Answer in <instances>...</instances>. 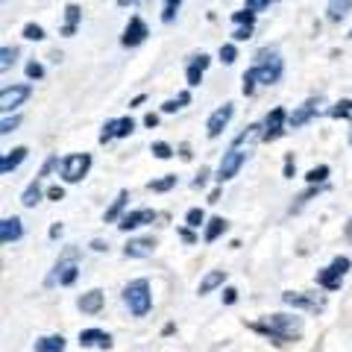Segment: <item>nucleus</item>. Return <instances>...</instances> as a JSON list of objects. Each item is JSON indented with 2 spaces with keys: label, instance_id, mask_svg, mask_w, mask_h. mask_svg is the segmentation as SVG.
<instances>
[{
  "label": "nucleus",
  "instance_id": "obj_22",
  "mask_svg": "<svg viewBox=\"0 0 352 352\" xmlns=\"http://www.w3.org/2000/svg\"><path fill=\"white\" fill-rule=\"evenodd\" d=\"M76 305H80V311H85V314H97L103 308V291H88V294H82Z\"/></svg>",
  "mask_w": 352,
  "mask_h": 352
},
{
  "label": "nucleus",
  "instance_id": "obj_39",
  "mask_svg": "<svg viewBox=\"0 0 352 352\" xmlns=\"http://www.w3.org/2000/svg\"><path fill=\"white\" fill-rule=\"evenodd\" d=\"M232 21L238 27H244V24H256V12H250V9H241V12H232Z\"/></svg>",
  "mask_w": 352,
  "mask_h": 352
},
{
  "label": "nucleus",
  "instance_id": "obj_49",
  "mask_svg": "<svg viewBox=\"0 0 352 352\" xmlns=\"http://www.w3.org/2000/svg\"><path fill=\"white\" fill-rule=\"evenodd\" d=\"M179 238L185 241V244H194V241H197V238H194V232H191V229H179Z\"/></svg>",
  "mask_w": 352,
  "mask_h": 352
},
{
  "label": "nucleus",
  "instance_id": "obj_5",
  "mask_svg": "<svg viewBox=\"0 0 352 352\" xmlns=\"http://www.w3.org/2000/svg\"><path fill=\"white\" fill-rule=\"evenodd\" d=\"M349 270V258L346 256H338L329 267H323L320 273H317V285H323L326 291H338L340 285H344V276Z\"/></svg>",
  "mask_w": 352,
  "mask_h": 352
},
{
  "label": "nucleus",
  "instance_id": "obj_55",
  "mask_svg": "<svg viewBox=\"0 0 352 352\" xmlns=\"http://www.w3.org/2000/svg\"><path fill=\"white\" fill-rule=\"evenodd\" d=\"M135 3H138V0H118V6H120V9H126V6H135Z\"/></svg>",
  "mask_w": 352,
  "mask_h": 352
},
{
  "label": "nucleus",
  "instance_id": "obj_15",
  "mask_svg": "<svg viewBox=\"0 0 352 352\" xmlns=\"http://www.w3.org/2000/svg\"><path fill=\"white\" fill-rule=\"evenodd\" d=\"M153 250H156V241L153 238H132L124 250V256L126 258H147V256H153Z\"/></svg>",
  "mask_w": 352,
  "mask_h": 352
},
{
  "label": "nucleus",
  "instance_id": "obj_56",
  "mask_svg": "<svg viewBox=\"0 0 352 352\" xmlns=\"http://www.w3.org/2000/svg\"><path fill=\"white\" fill-rule=\"evenodd\" d=\"M220 200V188H214L212 194H208V203H217Z\"/></svg>",
  "mask_w": 352,
  "mask_h": 352
},
{
  "label": "nucleus",
  "instance_id": "obj_17",
  "mask_svg": "<svg viewBox=\"0 0 352 352\" xmlns=\"http://www.w3.org/2000/svg\"><path fill=\"white\" fill-rule=\"evenodd\" d=\"M30 156V150L27 147H15V150H6L3 153V159H0V173L9 176L15 168H21V162H24Z\"/></svg>",
  "mask_w": 352,
  "mask_h": 352
},
{
  "label": "nucleus",
  "instance_id": "obj_6",
  "mask_svg": "<svg viewBox=\"0 0 352 352\" xmlns=\"http://www.w3.org/2000/svg\"><path fill=\"white\" fill-rule=\"evenodd\" d=\"M247 156H250V153L247 150H238V147L223 153V159H220V164H217V176H214V179L217 182H226V179H232V176H238V170L244 168Z\"/></svg>",
  "mask_w": 352,
  "mask_h": 352
},
{
  "label": "nucleus",
  "instance_id": "obj_30",
  "mask_svg": "<svg viewBox=\"0 0 352 352\" xmlns=\"http://www.w3.org/2000/svg\"><path fill=\"white\" fill-rule=\"evenodd\" d=\"M173 185H176V176H173V173H168V176H162V179L147 182V188H150V191H156V194H164V191H170Z\"/></svg>",
  "mask_w": 352,
  "mask_h": 352
},
{
  "label": "nucleus",
  "instance_id": "obj_33",
  "mask_svg": "<svg viewBox=\"0 0 352 352\" xmlns=\"http://www.w3.org/2000/svg\"><path fill=\"white\" fill-rule=\"evenodd\" d=\"M150 153H153L156 159H170V156H173V147L168 144V141H156V144L150 147Z\"/></svg>",
  "mask_w": 352,
  "mask_h": 352
},
{
  "label": "nucleus",
  "instance_id": "obj_48",
  "mask_svg": "<svg viewBox=\"0 0 352 352\" xmlns=\"http://www.w3.org/2000/svg\"><path fill=\"white\" fill-rule=\"evenodd\" d=\"M235 300H238V291H235V288H226V291H223V302H226V305H232Z\"/></svg>",
  "mask_w": 352,
  "mask_h": 352
},
{
  "label": "nucleus",
  "instance_id": "obj_21",
  "mask_svg": "<svg viewBox=\"0 0 352 352\" xmlns=\"http://www.w3.org/2000/svg\"><path fill=\"white\" fill-rule=\"evenodd\" d=\"M80 18H82V9L76 6V3H68L65 6V27H62V36H74L76 27H80Z\"/></svg>",
  "mask_w": 352,
  "mask_h": 352
},
{
  "label": "nucleus",
  "instance_id": "obj_52",
  "mask_svg": "<svg viewBox=\"0 0 352 352\" xmlns=\"http://www.w3.org/2000/svg\"><path fill=\"white\" fill-rule=\"evenodd\" d=\"M91 250H94V252H103V250H109V244H106V241L97 238V241H91Z\"/></svg>",
  "mask_w": 352,
  "mask_h": 352
},
{
  "label": "nucleus",
  "instance_id": "obj_26",
  "mask_svg": "<svg viewBox=\"0 0 352 352\" xmlns=\"http://www.w3.org/2000/svg\"><path fill=\"white\" fill-rule=\"evenodd\" d=\"M65 349V338L62 335H47L36 340V352H62Z\"/></svg>",
  "mask_w": 352,
  "mask_h": 352
},
{
  "label": "nucleus",
  "instance_id": "obj_23",
  "mask_svg": "<svg viewBox=\"0 0 352 352\" xmlns=\"http://www.w3.org/2000/svg\"><path fill=\"white\" fill-rule=\"evenodd\" d=\"M349 9H352V0H329L326 18L332 21V24H338V21H344L349 15Z\"/></svg>",
  "mask_w": 352,
  "mask_h": 352
},
{
  "label": "nucleus",
  "instance_id": "obj_40",
  "mask_svg": "<svg viewBox=\"0 0 352 352\" xmlns=\"http://www.w3.org/2000/svg\"><path fill=\"white\" fill-rule=\"evenodd\" d=\"M115 126H118V118L106 120V124H103V132H100V144H109V141L115 138Z\"/></svg>",
  "mask_w": 352,
  "mask_h": 352
},
{
  "label": "nucleus",
  "instance_id": "obj_35",
  "mask_svg": "<svg viewBox=\"0 0 352 352\" xmlns=\"http://www.w3.org/2000/svg\"><path fill=\"white\" fill-rule=\"evenodd\" d=\"M203 220H206V212H203V208H191V212L185 214V223H188L191 229H200V226H203Z\"/></svg>",
  "mask_w": 352,
  "mask_h": 352
},
{
  "label": "nucleus",
  "instance_id": "obj_38",
  "mask_svg": "<svg viewBox=\"0 0 352 352\" xmlns=\"http://www.w3.org/2000/svg\"><path fill=\"white\" fill-rule=\"evenodd\" d=\"M24 38H27V41H41V38H44V27H38V24H24Z\"/></svg>",
  "mask_w": 352,
  "mask_h": 352
},
{
  "label": "nucleus",
  "instance_id": "obj_2",
  "mask_svg": "<svg viewBox=\"0 0 352 352\" xmlns=\"http://www.w3.org/2000/svg\"><path fill=\"white\" fill-rule=\"evenodd\" d=\"M285 71V62L276 50H258L256 53V65L250 68L252 74V80L261 82V85H273V82H279V76Z\"/></svg>",
  "mask_w": 352,
  "mask_h": 352
},
{
  "label": "nucleus",
  "instance_id": "obj_4",
  "mask_svg": "<svg viewBox=\"0 0 352 352\" xmlns=\"http://www.w3.org/2000/svg\"><path fill=\"white\" fill-rule=\"evenodd\" d=\"M88 168H91V156H88V153H71V156H65L59 162V173H62V179L68 185L85 179Z\"/></svg>",
  "mask_w": 352,
  "mask_h": 352
},
{
  "label": "nucleus",
  "instance_id": "obj_16",
  "mask_svg": "<svg viewBox=\"0 0 352 352\" xmlns=\"http://www.w3.org/2000/svg\"><path fill=\"white\" fill-rule=\"evenodd\" d=\"M208 59L206 53H200V56H191V62H188V68H185V80H188V85H200L203 82V74H206V68H208Z\"/></svg>",
  "mask_w": 352,
  "mask_h": 352
},
{
  "label": "nucleus",
  "instance_id": "obj_41",
  "mask_svg": "<svg viewBox=\"0 0 352 352\" xmlns=\"http://www.w3.org/2000/svg\"><path fill=\"white\" fill-rule=\"evenodd\" d=\"M21 126V115H12V118H3V124H0V132H3V135H9V132H15Z\"/></svg>",
  "mask_w": 352,
  "mask_h": 352
},
{
  "label": "nucleus",
  "instance_id": "obj_8",
  "mask_svg": "<svg viewBox=\"0 0 352 352\" xmlns=\"http://www.w3.org/2000/svg\"><path fill=\"white\" fill-rule=\"evenodd\" d=\"M285 126H288V112L282 106L270 109L267 118H264V141H276L285 135Z\"/></svg>",
  "mask_w": 352,
  "mask_h": 352
},
{
  "label": "nucleus",
  "instance_id": "obj_44",
  "mask_svg": "<svg viewBox=\"0 0 352 352\" xmlns=\"http://www.w3.org/2000/svg\"><path fill=\"white\" fill-rule=\"evenodd\" d=\"M47 200H53V203L65 200V188H62V185H50V188H47Z\"/></svg>",
  "mask_w": 352,
  "mask_h": 352
},
{
  "label": "nucleus",
  "instance_id": "obj_54",
  "mask_svg": "<svg viewBox=\"0 0 352 352\" xmlns=\"http://www.w3.org/2000/svg\"><path fill=\"white\" fill-rule=\"evenodd\" d=\"M62 235V223H53L50 226V238H59Z\"/></svg>",
  "mask_w": 352,
  "mask_h": 352
},
{
  "label": "nucleus",
  "instance_id": "obj_45",
  "mask_svg": "<svg viewBox=\"0 0 352 352\" xmlns=\"http://www.w3.org/2000/svg\"><path fill=\"white\" fill-rule=\"evenodd\" d=\"M241 91H244L247 97H252V91H256V80H252V74H250V71L244 74V85H241Z\"/></svg>",
  "mask_w": 352,
  "mask_h": 352
},
{
  "label": "nucleus",
  "instance_id": "obj_27",
  "mask_svg": "<svg viewBox=\"0 0 352 352\" xmlns=\"http://www.w3.org/2000/svg\"><path fill=\"white\" fill-rule=\"evenodd\" d=\"M226 232V220L223 217H212V220H208V226H206V244H212V241H217L220 235H223Z\"/></svg>",
  "mask_w": 352,
  "mask_h": 352
},
{
  "label": "nucleus",
  "instance_id": "obj_3",
  "mask_svg": "<svg viewBox=\"0 0 352 352\" xmlns=\"http://www.w3.org/2000/svg\"><path fill=\"white\" fill-rule=\"evenodd\" d=\"M124 302L126 308L135 317H147L150 314V308H153V294H150V282L147 279H135V282H129L126 288H124Z\"/></svg>",
  "mask_w": 352,
  "mask_h": 352
},
{
  "label": "nucleus",
  "instance_id": "obj_24",
  "mask_svg": "<svg viewBox=\"0 0 352 352\" xmlns=\"http://www.w3.org/2000/svg\"><path fill=\"white\" fill-rule=\"evenodd\" d=\"M226 282V270H212V273H206V279L200 282V288H197V294H212L214 288H220V285Z\"/></svg>",
  "mask_w": 352,
  "mask_h": 352
},
{
  "label": "nucleus",
  "instance_id": "obj_19",
  "mask_svg": "<svg viewBox=\"0 0 352 352\" xmlns=\"http://www.w3.org/2000/svg\"><path fill=\"white\" fill-rule=\"evenodd\" d=\"M80 346H100V349H109V346H112V338H109L106 332H100V329H85V332H80Z\"/></svg>",
  "mask_w": 352,
  "mask_h": 352
},
{
  "label": "nucleus",
  "instance_id": "obj_10",
  "mask_svg": "<svg viewBox=\"0 0 352 352\" xmlns=\"http://www.w3.org/2000/svg\"><path fill=\"white\" fill-rule=\"evenodd\" d=\"M282 302L285 305H294V308H305V311H311V314H317V311H323L326 308V300L323 296H305V294H294V291H285L282 294Z\"/></svg>",
  "mask_w": 352,
  "mask_h": 352
},
{
  "label": "nucleus",
  "instance_id": "obj_47",
  "mask_svg": "<svg viewBox=\"0 0 352 352\" xmlns=\"http://www.w3.org/2000/svg\"><path fill=\"white\" fill-rule=\"evenodd\" d=\"M206 182H208V168H200V173H197V179H194V188H203Z\"/></svg>",
  "mask_w": 352,
  "mask_h": 352
},
{
  "label": "nucleus",
  "instance_id": "obj_43",
  "mask_svg": "<svg viewBox=\"0 0 352 352\" xmlns=\"http://www.w3.org/2000/svg\"><path fill=\"white\" fill-rule=\"evenodd\" d=\"M252 27H256V24H244V27H235L232 38H235V41H247V38L252 36Z\"/></svg>",
  "mask_w": 352,
  "mask_h": 352
},
{
  "label": "nucleus",
  "instance_id": "obj_31",
  "mask_svg": "<svg viewBox=\"0 0 352 352\" xmlns=\"http://www.w3.org/2000/svg\"><path fill=\"white\" fill-rule=\"evenodd\" d=\"M179 6H182V0H164V6H162V21H164V24H173Z\"/></svg>",
  "mask_w": 352,
  "mask_h": 352
},
{
  "label": "nucleus",
  "instance_id": "obj_13",
  "mask_svg": "<svg viewBox=\"0 0 352 352\" xmlns=\"http://www.w3.org/2000/svg\"><path fill=\"white\" fill-rule=\"evenodd\" d=\"M317 106H320V100H317V97H308L302 106H296L294 115H288V126H294V129H296V126H305L308 120L317 115Z\"/></svg>",
  "mask_w": 352,
  "mask_h": 352
},
{
  "label": "nucleus",
  "instance_id": "obj_14",
  "mask_svg": "<svg viewBox=\"0 0 352 352\" xmlns=\"http://www.w3.org/2000/svg\"><path fill=\"white\" fill-rule=\"evenodd\" d=\"M21 238H24L21 217H3V223H0V241H3V244H15Z\"/></svg>",
  "mask_w": 352,
  "mask_h": 352
},
{
  "label": "nucleus",
  "instance_id": "obj_58",
  "mask_svg": "<svg viewBox=\"0 0 352 352\" xmlns=\"http://www.w3.org/2000/svg\"><path fill=\"white\" fill-rule=\"evenodd\" d=\"M349 38H352V32H349Z\"/></svg>",
  "mask_w": 352,
  "mask_h": 352
},
{
  "label": "nucleus",
  "instance_id": "obj_25",
  "mask_svg": "<svg viewBox=\"0 0 352 352\" xmlns=\"http://www.w3.org/2000/svg\"><path fill=\"white\" fill-rule=\"evenodd\" d=\"M38 200H41V179L36 176V179H32L27 188H24V194H21V203H24L27 208H36Z\"/></svg>",
  "mask_w": 352,
  "mask_h": 352
},
{
  "label": "nucleus",
  "instance_id": "obj_28",
  "mask_svg": "<svg viewBox=\"0 0 352 352\" xmlns=\"http://www.w3.org/2000/svg\"><path fill=\"white\" fill-rule=\"evenodd\" d=\"M191 103V91H179L176 94V100H168L162 106V112H168V115H173V112H179L182 106H188Z\"/></svg>",
  "mask_w": 352,
  "mask_h": 352
},
{
  "label": "nucleus",
  "instance_id": "obj_53",
  "mask_svg": "<svg viewBox=\"0 0 352 352\" xmlns=\"http://www.w3.org/2000/svg\"><path fill=\"white\" fill-rule=\"evenodd\" d=\"M179 156L188 162V159H191V147H188V144H182V147H179Z\"/></svg>",
  "mask_w": 352,
  "mask_h": 352
},
{
  "label": "nucleus",
  "instance_id": "obj_51",
  "mask_svg": "<svg viewBox=\"0 0 352 352\" xmlns=\"http://www.w3.org/2000/svg\"><path fill=\"white\" fill-rule=\"evenodd\" d=\"M285 176H288V179L294 176V156H288V159H285Z\"/></svg>",
  "mask_w": 352,
  "mask_h": 352
},
{
  "label": "nucleus",
  "instance_id": "obj_32",
  "mask_svg": "<svg viewBox=\"0 0 352 352\" xmlns=\"http://www.w3.org/2000/svg\"><path fill=\"white\" fill-rule=\"evenodd\" d=\"M132 129H135V120H132V118H118L115 138H126V135H132Z\"/></svg>",
  "mask_w": 352,
  "mask_h": 352
},
{
  "label": "nucleus",
  "instance_id": "obj_20",
  "mask_svg": "<svg viewBox=\"0 0 352 352\" xmlns=\"http://www.w3.org/2000/svg\"><path fill=\"white\" fill-rule=\"evenodd\" d=\"M126 203H129V191H118L115 203L106 208V214H103V223H115V220H120V217H124V208H126Z\"/></svg>",
  "mask_w": 352,
  "mask_h": 352
},
{
  "label": "nucleus",
  "instance_id": "obj_42",
  "mask_svg": "<svg viewBox=\"0 0 352 352\" xmlns=\"http://www.w3.org/2000/svg\"><path fill=\"white\" fill-rule=\"evenodd\" d=\"M44 76V65L41 62H30L27 65V80H41Z\"/></svg>",
  "mask_w": 352,
  "mask_h": 352
},
{
  "label": "nucleus",
  "instance_id": "obj_11",
  "mask_svg": "<svg viewBox=\"0 0 352 352\" xmlns=\"http://www.w3.org/2000/svg\"><path fill=\"white\" fill-rule=\"evenodd\" d=\"M147 36H150L147 24H144V21H141L138 15H132L129 24H126V30H124V36H120V44H124V47H138V44H144Z\"/></svg>",
  "mask_w": 352,
  "mask_h": 352
},
{
  "label": "nucleus",
  "instance_id": "obj_36",
  "mask_svg": "<svg viewBox=\"0 0 352 352\" xmlns=\"http://www.w3.org/2000/svg\"><path fill=\"white\" fill-rule=\"evenodd\" d=\"M15 59H18V47H3L0 50V68H9V65H15Z\"/></svg>",
  "mask_w": 352,
  "mask_h": 352
},
{
  "label": "nucleus",
  "instance_id": "obj_50",
  "mask_svg": "<svg viewBox=\"0 0 352 352\" xmlns=\"http://www.w3.org/2000/svg\"><path fill=\"white\" fill-rule=\"evenodd\" d=\"M144 126H150V129H153V126H159V115H156V112H150V115L144 118Z\"/></svg>",
  "mask_w": 352,
  "mask_h": 352
},
{
  "label": "nucleus",
  "instance_id": "obj_7",
  "mask_svg": "<svg viewBox=\"0 0 352 352\" xmlns=\"http://www.w3.org/2000/svg\"><path fill=\"white\" fill-rule=\"evenodd\" d=\"M30 94H32V85L30 82H21V85H6L3 91H0V109L9 115V112H15L18 106H24L30 100Z\"/></svg>",
  "mask_w": 352,
  "mask_h": 352
},
{
  "label": "nucleus",
  "instance_id": "obj_1",
  "mask_svg": "<svg viewBox=\"0 0 352 352\" xmlns=\"http://www.w3.org/2000/svg\"><path fill=\"white\" fill-rule=\"evenodd\" d=\"M252 329L282 344V340H300V335H302V320H300V317H291V314H270L267 320L252 323Z\"/></svg>",
  "mask_w": 352,
  "mask_h": 352
},
{
  "label": "nucleus",
  "instance_id": "obj_34",
  "mask_svg": "<svg viewBox=\"0 0 352 352\" xmlns=\"http://www.w3.org/2000/svg\"><path fill=\"white\" fill-rule=\"evenodd\" d=\"M235 59H238V47H235V44H220V62L232 65Z\"/></svg>",
  "mask_w": 352,
  "mask_h": 352
},
{
  "label": "nucleus",
  "instance_id": "obj_29",
  "mask_svg": "<svg viewBox=\"0 0 352 352\" xmlns=\"http://www.w3.org/2000/svg\"><path fill=\"white\" fill-rule=\"evenodd\" d=\"M329 179V164H317V168H311L305 173V182L308 185H323Z\"/></svg>",
  "mask_w": 352,
  "mask_h": 352
},
{
  "label": "nucleus",
  "instance_id": "obj_18",
  "mask_svg": "<svg viewBox=\"0 0 352 352\" xmlns=\"http://www.w3.org/2000/svg\"><path fill=\"white\" fill-rule=\"evenodd\" d=\"M258 141H264V124H250L244 132H241V135L232 141V147H252V144H258Z\"/></svg>",
  "mask_w": 352,
  "mask_h": 352
},
{
  "label": "nucleus",
  "instance_id": "obj_9",
  "mask_svg": "<svg viewBox=\"0 0 352 352\" xmlns=\"http://www.w3.org/2000/svg\"><path fill=\"white\" fill-rule=\"evenodd\" d=\"M232 115H235V106H232V103L217 106L214 112L208 115V120H206V132H208V138H217L220 132H223V129L229 126V120H232Z\"/></svg>",
  "mask_w": 352,
  "mask_h": 352
},
{
  "label": "nucleus",
  "instance_id": "obj_37",
  "mask_svg": "<svg viewBox=\"0 0 352 352\" xmlns=\"http://www.w3.org/2000/svg\"><path fill=\"white\" fill-rule=\"evenodd\" d=\"M329 115H332V118H340V120L349 118V115H352V97H349V100H340V103H338Z\"/></svg>",
  "mask_w": 352,
  "mask_h": 352
},
{
  "label": "nucleus",
  "instance_id": "obj_12",
  "mask_svg": "<svg viewBox=\"0 0 352 352\" xmlns=\"http://www.w3.org/2000/svg\"><path fill=\"white\" fill-rule=\"evenodd\" d=\"M156 220V212L153 208H135V212H126L124 217H120V223L118 229L120 232H129V229H138V226H147Z\"/></svg>",
  "mask_w": 352,
  "mask_h": 352
},
{
  "label": "nucleus",
  "instance_id": "obj_57",
  "mask_svg": "<svg viewBox=\"0 0 352 352\" xmlns=\"http://www.w3.org/2000/svg\"><path fill=\"white\" fill-rule=\"evenodd\" d=\"M349 144H352V129H349Z\"/></svg>",
  "mask_w": 352,
  "mask_h": 352
},
{
  "label": "nucleus",
  "instance_id": "obj_46",
  "mask_svg": "<svg viewBox=\"0 0 352 352\" xmlns=\"http://www.w3.org/2000/svg\"><path fill=\"white\" fill-rule=\"evenodd\" d=\"M273 0H247V9L250 12H261V9H267Z\"/></svg>",
  "mask_w": 352,
  "mask_h": 352
}]
</instances>
